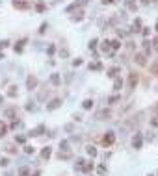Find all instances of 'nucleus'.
Listing matches in <instances>:
<instances>
[{
	"label": "nucleus",
	"mask_w": 158,
	"mask_h": 176,
	"mask_svg": "<svg viewBox=\"0 0 158 176\" xmlns=\"http://www.w3.org/2000/svg\"><path fill=\"white\" fill-rule=\"evenodd\" d=\"M13 8L15 9H20V11H24V9H30V2L28 0H13Z\"/></svg>",
	"instance_id": "1"
},
{
	"label": "nucleus",
	"mask_w": 158,
	"mask_h": 176,
	"mask_svg": "<svg viewBox=\"0 0 158 176\" xmlns=\"http://www.w3.org/2000/svg\"><path fill=\"white\" fill-rule=\"evenodd\" d=\"M113 141H115L113 132H108V134L102 137V145H104V147H112V145H113Z\"/></svg>",
	"instance_id": "2"
},
{
	"label": "nucleus",
	"mask_w": 158,
	"mask_h": 176,
	"mask_svg": "<svg viewBox=\"0 0 158 176\" xmlns=\"http://www.w3.org/2000/svg\"><path fill=\"white\" fill-rule=\"evenodd\" d=\"M60 106H61V98H54V100H52V102L47 106V109H48V111H54V109L60 108Z\"/></svg>",
	"instance_id": "3"
},
{
	"label": "nucleus",
	"mask_w": 158,
	"mask_h": 176,
	"mask_svg": "<svg viewBox=\"0 0 158 176\" xmlns=\"http://www.w3.org/2000/svg\"><path fill=\"white\" fill-rule=\"evenodd\" d=\"M141 143H143L141 134H136V137L132 139V147H134V148H141Z\"/></svg>",
	"instance_id": "4"
},
{
	"label": "nucleus",
	"mask_w": 158,
	"mask_h": 176,
	"mask_svg": "<svg viewBox=\"0 0 158 176\" xmlns=\"http://www.w3.org/2000/svg\"><path fill=\"white\" fill-rule=\"evenodd\" d=\"M136 83H138V74H136V72H130V76H129V85H130V89H134Z\"/></svg>",
	"instance_id": "5"
},
{
	"label": "nucleus",
	"mask_w": 158,
	"mask_h": 176,
	"mask_svg": "<svg viewBox=\"0 0 158 176\" xmlns=\"http://www.w3.org/2000/svg\"><path fill=\"white\" fill-rule=\"evenodd\" d=\"M26 41H28L26 37H23V39H20V41L17 43V45L13 47V48H15V52H19V54H20V52H23V48H24V45H26Z\"/></svg>",
	"instance_id": "6"
},
{
	"label": "nucleus",
	"mask_w": 158,
	"mask_h": 176,
	"mask_svg": "<svg viewBox=\"0 0 158 176\" xmlns=\"http://www.w3.org/2000/svg\"><path fill=\"white\" fill-rule=\"evenodd\" d=\"M26 85H28V89H34V87L37 85V78H36V76H28Z\"/></svg>",
	"instance_id": "7"
},
{
	"label": "nucleus",
	"mask_w": 158,
	"mask_h": 176,
	"mask_svg": "<svg viewBox=\"0 0 158 176\" xmlns=\"http://www.w3.org/2000/svg\"><path fill=\"white\" fill-rule=\"evenodd\" d=\"M134 59L138 61V65H141V67L147 63V59H145V54H141V52H140V54H136V58H134Z\"/></svg>",
	"instance_id": "8"
},
{
	"label": "nucleus",
	"mask_w": 158,
	"mask_h": 176,
	"mask_svg": "<svg viewBox=\"0 0 158 176\" xmlns=\"http://www.w3.org/2000/svg\"><path fill=\"white\" fill-rule=\"evenodd\" d=\"M43 132H45V126L41 124V126H37L36 130H32V132H30V135H41V134H43Z\"/></svg>",
	"instance_id": "9"
},
{
	"label": "nucleus",
	"mask_w": 158,
	"mask_h": 176,
	"mask_svg": "<svg viewBox=\"0 0 158 176\" xmlns=\"http://www.w3.org/2000/svg\"><path fill=\"white\" fill-rule=\"evenodd\" d=\"M6 134H8V126H6V123L0 120V137H6Z\"/></svg>",
	"instance_id": "10"
},
{
	"label": "nucleus",
	"mask_w": 158,
	"mask_h": 176,
	"mask_svg": "<svg viewBox=\"0 0 158 176\" xmlns=\"http://www.w3.org/2000/svg\"><path fill=\"white\" fill-rule=\"evenodd\" d=\"M89 69H91V71H101V69H102V63L95 61V63H91V65H89Z\"/></svg>",
	"instance_id": "11"
},
{
	"label": "nucleus",
	"mask_w": 158,
	"mask_h": 176,
	"mask_svg": "<svg viewBox=\"0 0 158 176\" xmlns=\"http://www.w3.org/2000/svg\"><path fill=\"white\" fill-rule=\"evenodd\" d=\"M8 95L11 96V98H13V96H17V87H15V85H11V87H9V91H8Z\"/></svg>",
	"instance_id": "12"
},
{
	"label": "nucleus",
	"mask_w": 158,
	"mask_h": 176,
	"mask_svg": "<svg viewBox=\"0 0 158 176\" xmlns=\"http://www.w3.org/2000/svg\"><path fill=\"white\" fill-rule=\"evenodd\" d=\"M41 156H43L45 159H48V158H50V148H48V147H47V148H43V152H41Z\"/></svg>",
	"instance_id": "13"
},
{
	"label": "nucleus",
	"mask_w": 158,
	"mask_h": 176,
	"mask_svg": "<svg viewBox=\"0 0 158 176\" xmlns=\"http://www.w3.org/2000/svg\"><path fill=\"white\" fill-rule=\"evenodd\" d=\"M82 108H84V109H89V108H93V100H84Z\"/></svg>",
	"instance_id": "14"
},
{
	"label": "nucleus",
	"mask_w": 158,
	"mask_h": 176,
	"mask_svg": "<svg viewBox=\"0 0 158 176\" xmlns=\"http://www.w3.org/2000/svg\"><path fill=\"white\" fill-rule=\"evenodd\" d=\"M50 82L54 83V85H58V83H60V76H58V74H52V76H50Z\"/></svg>",
	"instance_id": "15"
},
{
	"label": "nucleus",
	"mask_w": 158,
	"mask_h": 176,
	"mask_svg": "<svg viewBox=\"0 0 158 176\" xmlns=\"http://www.w3.org/2000/svg\"><path fill=\"white\" fill-rule=\"evenodd\" d=\"M88 154H89L91 158H95V156H97V150H95V147H88Z\"/></svg>",
	"instance_id": "16"
},
{
	"label": "nucleus",
	"mask_w": 158,
	"mask_h": 176,
	"mask_svg": "<svg viewBox=\"0 0 158 176\" xmlns=\"http://www.w3.org/2000/svg\"><path fill=\"white\" fill-rule=\"evenodd\" d=\"M36 9H37V11H39V13H43V11H45V4H43V2H37V6H36Z\"/></svg>",
	"instance_id": "17"
},
{
	"label": "nucleus",
	"mask_w": 158,
	"mask_h": 176,
	"mask_svg": "<svg viewBox=\"0 0 158 176\" xmlns=\"http://www.w3.org/2000/svg\"><path fill=\"white\" fill-rule=\"evenodd\" d=\"M112 48H113V50H117V48H121V43H119L117 39H115V41H112Z\"/></svg>",
	"instance_id": "18"
},
{
	"label": "nucleus",
	"mask_w": 158,
	"mask_h": 176,
	"mask_svg": "<svg viewBox=\"0 0 158 176\" xmlns=\"http://www.w3.org/2000/svg\"><path fill=\"white\" fill-rule=\"evenodd\" d=\"M110 45H112L110 41H104V43H102V50H104V52H108V50H110Z\"/></svg>",
	"instance_id": "19"
},
{
	"label": "nucleus",
	"mask_w": 158,
	"mask_h": 176,
	"mask_svg": "<svg viewBox=\"0 0 158 176\" xmlns=\"http://www.w3.org/2000/svg\"><path fill=\"white\" fill-rule=\"evenodd\" d=\"M8 165H9V159H8V158H2V159H0V167H8Z\"/></svg>",
	"instance_id": "20"
},
{
	"label": "nucleus",
	"mask_w": 158,
	"mask_h": 176,
	"mask_svg": "<svg viewBox=\"0 0 158 176\" xmlns=\"http://www.w3.org/2000/svg\"><path fill=\"white\" fill-rule=\"evenodd\" d=\"M121 85H123V82H121V80H115V83H113L115 91H119V89H121Z\"/></svg>",
	"instance_id": "21"
},
{
	"label": "nucleus",
	"mask_w": 158,
	"mask_h": 176,
	"mask_svg": "<svg viewBox=\"0 0 158 176\" xmlns=\"http://www.w3.org/2000/svg\"><path fill=\"white\" fill-rule=\"evenodd\" d=\"M24 152H26V154H34L36 148H34V147H24Z\"/></svg>",
	"instance_id": "22"
},
{
	"label": "nucleus",
	"mask_w": 158,
	"mask_h": 176,
	"mask_svg": "<svg viewBox=\"0 0 158 176\" xmlns=\"http://www.w3.org/2000/svg\"><path fill=\"white\" fill-rule=\"evenodd\" d=\"M19 176H28V169H26V167H23V169L19 171Z\"/></svg>",
	"instance_id": "23"
},
{
	"label": "nucleus",
	"mask_w": 158,
	"mask_h": 176,
	"mask_svg": "<svg viewBox=\"0 0 158 176\" xmlns=\"http://www.w3.org/2000/svg\"><path fill=\"white\" fill-rule=\"evenodd\" d=\"M6 150H8V154H15V152H17V150H15V147H11V145L6 147Z\"/></svg>",
	"instance_id": "24"
},
{
	"label": "nucleus",
	"mask_w": 158,
	"mask_h": 176,
	"mask_svg": "<svg viewBox=\"0 0 158 176\" xmlns=\"http://www.w3.org/2000/svg\"><path fill=\"white\" fill-rule=\"evenodd\" d=\"M8 45H9V41H8V39H4V41H0V48H6Z\"/></svg>",
	"instance_id": "25"
},
{
	"label": "nucleus",
	"mask_w": 158,
	"mask_h": 176,
	"mask_svg": "<svg viewBox=\"0 0 158 176\" xmlns=\"http://www.w3.org/2000/svg\"><path fill=\"white\" fill-rule=\"evenodd\" d=\"M151 71H153L154 74H158V61H156V63H153V67H151Z\"/></svg>",
	"instance_id": "26"
},
{
	"label": "nucleus",
	"mask_w": 158,
	"mask_h": 176,
	"mask_svg": "<svg viewBox=\"0 0 158 176\" xmlns=\"http://www.w3.org/2000/svg\"><path fill=\"white\" fill-rule=\"evenodd\" d=\"M45 30H47V23L41 24V30H39V34H45Z\"/></svg>",
	"instance_id": "27"
},
{
	"label": "nucleus",
	"mask_w": 158,
	"mask_h": 176,
	"mask_svg": "<svg viewBox=\"0 0 158 176\" xmlns=\"http://www.w3.org/2000/svg\"><path fill=\"white\" fill-rule=\"evenodd\" d=\"M119 100V96H110V104H113V102H117Z\"/></svg>",
	"instance_id": "28"
},
{
	"label": "nucleus",
	"mask_w": 158,
	"mask_h": 176,
	"mask_svg": "<svg viewBox=\"0 0 158 176\" xmlns=\"http://www.w3.org/2000/svg\"><path fill=\"white\" fill-rule=\"evenodd\" d=\"M115 72H117V69H110L108 71V76H115Z\"/></svg>",
	"instance_id": "29"
},
{
	"label": "nucleus",
	"mask_w": 158,
	"mask_h": 176,
	"mask_svg": "<svg viewBox=\"0 0 158 176\" xmlns=\"http://www.w3.org/2000/svg\"><path fill=\"white\" fill-rule=\"evenodd\" d=\"M99 172L104 174V172H106V167H104V165H101V167H99Z\"/></svg>",
	"instance_id": "30"
},
{
	"label": "nucleus",
	"mask_w": 158,
	"mask_h": 176,
	"mask_svg": "<svg viewBox=\"0 0 158 176\" xmlns=\"http://www.w3.org/2000/svg\"><path fill=\"white\" fill-rule=\"evenodd\" d=\"M73 65H75V67H78V65H82V59H75V61H73Z\"/></svg>",
	"instance_id": "31"
},
{
	"label": "nucleus",
	"mask_w": 158,
	"mask_h": 176,
	"mask_svg": "<svg viewBox=\"0 0 158 176\" xmlns=\"http://www.w3.org/2000/svg\"><path fill=\"white\" fill-rule=\"evenodd\" d=\"M15 141H17V143H24V137H23V135H19V137H15Z\"/></svg>",
	"instance_id": "32"
},
{
	"label": "nucleus",
	"mask_w": 158,
	"mask_h": 176,
	"mask_svg": "<svg viewBox=\"0 0 158 176\" xmlns=\"http://www.w3.org/2000/svg\"><path fill=\"white\" fill-rule=\"evenodd\" d=\"M95 45H97V39H93V41L89 43V48H95Z\"/></svg>",
	"instance_id": "33"
},
{
	"label": "nucleus",
	"mask_w": 158,
	"mask_h": 176,
	"mask_svg": "<svg viewBox=\"0 0 158 176\" xmlns=\"http://www.w3.org/2000/svg\"><path fill=\"white\" fill-rule=\"evenodd\" d=\"M153 43H154V48L158 50V37H154V41H153Z\"/></svg>",
	"instance_id": "34"
},
{
	"label": "nucleus",
	"mask_w": 158,
	"mask_h": 176,
	"mask_svg": "<svg viewBox=\"0 0 158 176\" xmlns=\"http://www.w3.org/2000/svg\"><path fill=\"white\" fill-rule=\"evenodd\" d=\"M113 0H102V4H112Z\"/></svg>",
	"instance_id": "35"
},
{
	"label": "nucleus",
	"mask_w": 158,
	"mask_h": 176,
	"mask_svg": "<svg viewBox=\"0 0 158 176\" xmlns=\"http://www.w3.org/2000/svg\"><path fill=\"white\" fill-rule=\"evenodd\" d=\"M2 102H4V96H2V95H0V104H2Z\"/></svg>",
	"instance_id": "36"
},
{
	"label": "nucleus",
	"mask_w": 158,
	"mask_h": 176,
	"mask_svg": "<svg viewBox=\"0 0 158 176\" xmlns=\"http://www.w3.org/2000/svg\"><path fill=\"white\" fill-rule=\"evenodd\" d=\"M39 174H41V172H39V171H37V172H36V174H34V176H39Z\"/></svg>",
	"instance_id": "37"
},
{
	"label": "nucleus",
	"mask_w": 158,
	"mask_h": 176,
	"mask_svg": "<svg viewBox=\"0 0 158 176\" xmlns=\"http://www.w3.org/2000/svg\"><path fill=\"white\" fill-rule=\"evenodd\" d=\"M0 59H4V54H0Z\"/></svg>",
	"instance_id": "38"
},
{
	"label": "nucleus",
	"mask_w": 158,
	"mask_h": 176,
	"mask_svg": "<svg viewBox=\"0 0 158 176\" xmlns=\"http://www.w3.org/2000/svg\"><path fill=\"white\" fill-rule=\"evenodd\" d=\"M156 32H158V23H156Z\"/></svg>",
	"instance_id": "39"
}]
</instances>
